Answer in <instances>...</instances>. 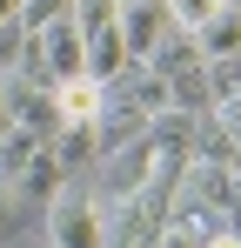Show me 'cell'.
I'll list each match as a JSON object with an SVG mask.
<instances>
[{"mask_svg": "<svg viewBox=\"0 0 241 248\" xmlns=\"http://www.w3.org/2000/svg\"><path fill=\"white\" fill-rule=\"evenodd\" d=\"M221 127L235 134V148H241V101H221Z\"/></svg>", "mask_w": 241, "mask_h": 248, "instance_id": "14", "label": "cell"}, {"mask_svg": "<svg viewBox=\"0 0 241 248\" xmlns=\"http://www.w3.org/2000/svg\"><path fill=\"white\" fill-rule=\"evenodd\" d=\"M228 7H241V0H228Z\"/></svg>", "mask_w": 241, "mask_h": 248, "instance_id": "16", "label": "cell"}, {"mask_svg": "<svg viewBox=\"0 0 241 248\" xmlns=\"http://www.w3.org/2000/svg\"><path fill=\"white\" fill-rule=\"evenodd\" d=\"M47 228H54V248H107V208L87 174L47 202Z\"/></svg>", "mask_w": 241, "mask_h": 248, "instance_id": "4", "label": "cell"}, {"mask_svg": "<svg viewBox=\"0 0 241 248\" xmlns=\"http://www.w3.org/2000/svg\"><path fill=\"white\" fill-rule=\"evenodd\" d=\"M14 228H20V195H14V181L0 174V242H7Z\"/></svg>", "mask_w": 241, "mask_h": 248, "instance_id": "11", "label": "cell"}, {"mask_svg": "<svg viewBox=\"0 0 241 248\" xmlns=\"http://www.w3.org/2000/svg\"><path fill=\"white\" fill-rule=\"evenodd\" d=\"M74 20H80V34H101L120 20V0H74Z\"/></svg>", "mask_w": 241, "mask_h": 248, "instance_id": "9", "label": "cell"}, {"mask_svg": "<svg viewBox=\"0 0 241 248\" xmlns=\"http://www.w3.org/2000/svg\"><path fill=\"white\" fill-rule=\"evenodd\" d=\"M195 41L208 61H228V54H241V7H221V14H208L195 27Z\"/></svg>", "mask_w": 241, "mask_h": 248, "instance_id": "6", "label": "cell"}, {"mask_svg": "<svg viewBox=\"0 0 241 248\" xmlns=\"http://www.w3.org/2000/svg\"><path fill=\"white\" fill-rule=\"evenodd\" d=\"M188 168V161H181ZM181 168H161L141 195H127L120 208H107V248H161L167 242V221H174V181Z\"/></svg>", "mask_w": 241, "mask_h": 248, "instance_id": "1", "label": "cell"}, {"mask_svg": "<svg viewBox=\"0 0 241 248\" xmlns=\"http://www.w3.org/2000/svg\"><path fill=\"white\" fill-rule=\"evenodd\" d=\"M14 74H0V141H7V134H14Z\"/></svg>", "mask_w": 241, "mask_h": 248, "instance_id": "12", "label": "cell"}, {"mask_svg": "<svg viewBox=\"0 0 241 248\" xmlns=\"http://www.w3.org/2000/svg\"><path fill=\"white\" fill-rule=\"evenodd\" d=\"M27 20L14 14V20H0V74H20V61H27Z\"/></svg>", "mask_w": 241, "mask_h": 248, "instance_id": "8", "label": "cell"}, {"mask_svg": "<svg viewBox=\"0 0 241 248\" xmlns=\"http://www.w3.org/2000/svg\"><path fill=\"white\" fill-rule=\"evenodd\" d=\"M201 248H241V221H221V228H208Z\"/></svg>", "mask_w": 241, "mask_h": 248, "instance_id": "13", "label": "cell"}, {"mask_svg": "<svg viewBox=\"0 0 241 248\" xmlns=\"http://www.w3.org/2000/svg\"><path fill=\"white\" fill-rule=\"evenodd\" d=\"M161 168H181V161L167 155V141H161L154 127H148V134H134L127 148H114V155H101L87 181H94V195H101V208H120L127 195H141V188L154 181Z\"/></svg>", "mask_w": 241, "mask_h": 248, "instance_id": "2", "label": "cell"}, {"mask_svg": "<svg viewBox=\"0 0 241 248\" xmlns=\"http://www.w3.org/2000/svg\"><path fill=\"white\" fill-rule=\"evenodd\" d=\"M87 74V34H80V20H47L34 27V41H27V61H20V81H40V87H60Z\"/></svg>", "mask_w": 241, "mask_h": 248, "instance_id": "3", "label": "cell"}, {"mask_svg": "<svg viewBox=\"0 0 241 248\" xmlns=\"http://www.w3.org/2000/svg\"><path fill=\"white\" fill-rule=\"evenodd\" d=\"M14 14H20V0H0V20H14Z\"/></svg>", "mask_w": 241, "mask_h": 248, "instance_id": "15", "label": "cell"}, {"mask_svg": "<svg viewBox=\"0 0 241 248\" xmlns=\"http://www.w3.org/2000/svg\"><path fill=\"white\" fill-rule=\"evenodd\" d=\"M74 14V0H20V20H27V34L47 27V20H67Z\"/></svg>", "mask_w": 241, "mask_h": 248, "instance_id": "10", "label": "cell"}, {"mask_svg": "<svg viewBox=\"0 0 241 248\" xmlns=\"http://www.w3.org/2000/svg\"><path fill=\"white\" fill-rule=\"evenodd\" d=\"M120 34H127V54L134 61H154V47L174 34L167 0H120Z\"/></svg>", "mask_w": 241, "mask_h": 248, "instance_id": "5", "label": "cell"}, {"mask_svg": "<svg viewBox=\"0 0 241 248\" xmlns=\"http://www.w3.org/2000/svg\"><path fill=\"white\" fill-rule=\"evenodd\" d=\"M47 148H54V141H40V134H27V127H14V134L0 141V174H7V181L20 188V174H27V168H34Z\"/></svg>", "mask_w": 241, "mask_h": 248, "instance_id": "7", "label": "cell"}]
</instances>
